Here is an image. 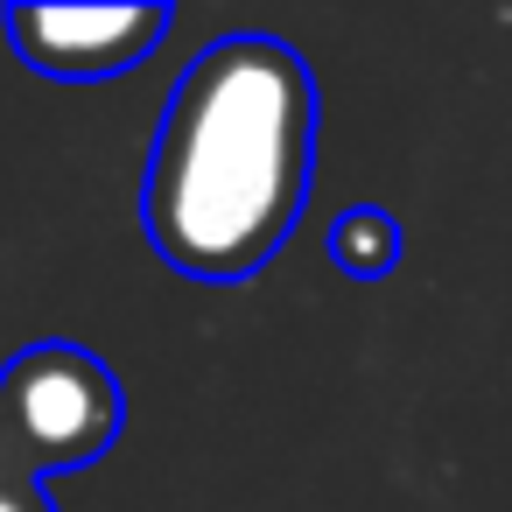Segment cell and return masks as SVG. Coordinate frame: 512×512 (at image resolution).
<instances>
[{"label":"cell","mask_w":512,"mask_h":512,"mask_svg":"<svg viewBox=\"0 0 512 512\" xmlns=\"http://www.w3.org/2000/svg\"><path fill=\"white\" fill-rule=\"evenodd\" d=\"M309 176V64L281 36H218L162 106L141 176V232L183 281L239 288L295 239Z\"/></svg>","instance_id":"1"},{"label":"cell","mask_w":512,"mask_h":512,"mask_svg":"<svg viewBox=\"0 0 512 512\" xmlns=\"http://www.w3.org/2000/svg\"><path fill=\"white\" fill-rule=\"evenodd\" d=\"M127 428L120 372L64 337H43L0 365V470L50 484L64 470H85L113 456Z\"/></svg>","instance_id":"2"},{"label":"cell","mask_w":512,"mask_h":512,"mask_svg":"<svg viewBox=\"0 0 512 512\" xmlns=\"http://www.w3.org/2000/svg\"><path fill=\"white\" fill-rule=\"evenodd\" d=\"M169 36L162 0H15L8 43L36 78L57 85H106L141 71Z\"/></svg>","instance_id":"3"},{"label":"cell","mask_w":512,"mask_h":512,"mask_svg":"<svg viewBox=\"0 0 512 512\" xmlns=\"http://www.w3.org/2000/svg\"><path fill=\"white\" fill-rule=\"evenodd\" d=\"M330 267L351 281H386L400 267V218L379 204H351L330 218Z\"/></svg>","instance_id":"4"},{"label":"cell","mask_w":512,"mask_h":512,"mask_svg":"<svg viewBox=\"0 0 512 512\" xmlns=\"http://www.w3.org/2000/svg\"><path fill=\"white\" fill-rule=\"evenodd\" d=\"M0 512H57V505H50V491H43V484L0 470Z\"/></svg>","instance_id":"5"}]
</instances>
